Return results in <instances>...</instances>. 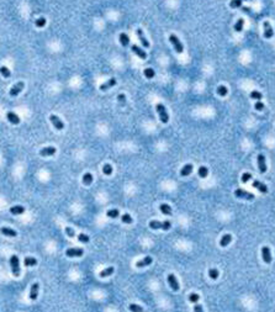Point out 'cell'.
Instances as JSON below:
<instances>
[{
	"label": "cell",
	"instance_id": "cell-1",
	"mask_svg": "<svg viewBox=\"0 0 275 312\" xmlns=\"http://www.w3.org/2000/svg\"><path fill=\"white\" fill-rule=\"evenodd\" d=\"M149 227L152 229H164V231H168L170 227H171V223L170 221H151L149 222Z\"/></svg>",
	"mask_w": 275,
	"mask_h": 312
},
{
	"label": "cell",
	"instance_id": "cell-2",
	"mask_svg": "<svg viewBox=\"0 0 275 312\" xmlns=\"http://www.w3.org/2000/svg\"><path fill=\"white\" fill-rule=\"evenodd\" d=\"M156 109H157V112H158V115H159L160 121H162L163 124H167V122L169 121V115H168L167 110H165V106L163 105L162 103H159V104H157Z\"/></svg>",
	"mask_w": 275,
	"mask_h": 312
},
{
	"label": "cell",
	"instance_id": "cell-3",
	"mask_svg": "<svg viewBox=\"0 0 275 312\" xmlns=\"http://www.w3.org/2000/svg\"><path fill=\"white\" fill-rule=\"evenodd\" d=\"M10 265H11L14 276H20V261H19L17 255H11V258H10Z\"/></svg>",
	"mask_w": 275,
	"mask_h": 312
},
{
	"label": "cell",
	"instance_id": "cell-4",
	"mask_svg": "<svg viewBox=\"0 0 275 312\" xmlns=\"http://www.w3.org/2000/svg\"><path fill=\"white\" fill-rule=\"evenodd\" d=\"M169 41L171 42L173 46H174L175 51H177L178 53H183V51H184V47H183V43L179 41V38H178L175 35H170V36H169Z\"/></svg>",
	"mask_w": 275,
	"mask_h": 312
},
{
	"label": "cell",
	"instance_id": "cell-5",
	"mask_svg": "<svg viewBox=\"0 0 275 312\" xmlns=\"http://www.w3.org/2000/svg\"><path fill=\"white\" fill-rule=\"evenodd\" d=\"M235 196L238 197V199H244V200H253L254 199V195L252 193H248V191L242 190V189L235 190Z\"/></svg>",
	"mask_w": 275,
	"mask_h": 312
},
{
	"label": "cell",
	"instance_id": "cell-6",
	"mask_svg": "<svg viewBox=\"0 0 275 312\" xmlns=\"http://www.w3.org/2000/svg\"><path fill=\"white\" fill-rule=\"evenodd\" d=\"M84 254V250L81 248H69L66 250V255L69 258H74V257H81Z\"/></svg>",
	"mask_w": 275,
	"mask_h": 312
},
{
	"label": "cell",
	"instance_id": "cell-7",
	"mask_svg": "<svg viewBox=\"0 0 275 312\" xmlns=\"http://www.w3.org/2000/svg\"><path fill=\"white\" fill-rule=\"evenodd\" d=\"M49 120H51V122H52V125L54 126V128L56 130H63L64 128V124H63V121L60 120L58 116H56V115H51L49 116Z\"/></svg>",
	"mask_w": 275,
	"mask_h": 312
},
{
	"label": "cell",
	"instance_id": "cell-8",
	"mask_svg": "<svg viewBox=\"0 0 275 312\" xmlns=\"http://www.w3.org/2000/svg\"><path fill=\"white\" fill-rule=\"evenodd\" d=\"M22 89H24V83L22 82H19V83H16L11 89H10V96H16V95H19L20 93L22 92Z\"/></svg>",
	"mask_w": 275,
	"mask_h": 312
},
{
	"label": "cell",
	"instance_id": "cell-9",
	"mask_svg": "<svg viewBox=\"0 0 275 312\" xmlns=\"http://www.w3.org/2000/svg\"><path fill=\"white\" fill-rule=\"evenodd\" d=\"M262 258H263V260L265 261L267 264L271 263V253H270V249H269V247L264 246V247L262 248Z\"/></svg>",
	"mask_w": 275,
	"mask_h": 312
},
{
	"label": "cell",
	"instance_id": "cell-10",
	"mask_svg": "<svg viewBox=\"0 0 275 312\" xmlns=\"http://www.w3.org/2000/svg\"><path fill=\"white\" fill-rule=\"evenodd\" d=\"M263 26H264V37H265V38H271L274 36V31H273V27L269 24V21H264Z\"/></svg>",
	"mask_w": 275,
	"mask_h": 312
},
{
	"label": "cell",
	"instance_id": "cell-11",
	"mask_svg": "<svg viewBox=\"0 0 275 312\" xmlns=\"http://www.w3.org/2000/svg\"><path fill=\"white\" fill-rule=\"evenodd\" d=\"M168 283H169L170 287L174 290V291H178V290H179V283H178V280H177V278H175L174 274H169V275H168Z\"/></svg>",
	"mask_w": 275,
	"mask_h": 312
},
{
	"label": "cell",
	"instance_id": "cell-12",
	"mask_svg": "<svg viewBox=\"0 0 275 312\" xmlns=\"http://www.w3.org/2000/svg\"><path fill=\"white\" fill-rule=\"evenodd\" d=\"M136 34H137V37H138V39L141 41V43L143 45V47H145V48H148V47H149V42L147 41V38L145 37L143 31H142L141 28H137V30H136Z\"/></svg>",
	"mask_w": 275,
	"mask_h": 312
},
{
	"label": "cell",
	"instance_id": "cell-13",
	"mask_svg": "<svg viewBox=\"0 0 275 312\" xmlns=\"http://www.w3.org/2000/svg\"><path fill=\"white\" fill-rule=\"evenodd\" d=\"M56 148L54 147H45L39 150V156L42 157H49V156H53L56 153Z\"/></svg>",
	"mask_w": 275,
	"mask_h": 312
},
{
	"label": "cell",
	"instance_id": "cell-14",
	"mask_svg": "<svg viewBox=\"0 0 275 312\" xmlns=\"http://www.w3.org/2000/svg\"><path fill=\"white\" fill-rule=\"evenodd\" d=\"M258 167H259V172L260 173H265L267 172V163H265V157L263 154L258 156Z\"/></svg>",
	"mask_w": 275,
	"mask_h": 312
},
{
	"label": "cell",
	"instance_id": "cell-15",
	"mask_svg": "<svg viewBox=\"0 0 275 312\" xmlns=\"http://www.w3.org/2000/svg\"><path fill=\"white\" fill-rule=\"evenodd\" d=\"M131 49H132V51H133V53L137 54L139 58H142V59H146V58H147V53H146L142 48H139L137 45H132Z\"/></svg>",
	"mask_w": 275,
	"mask_h": 312
},
{
	"label": "cell",
	"instance_id": "cell-16",
	"mask_svg": "<svg viewBox=\"0 0 275 312\" xmlns=\"http://www.w3.org/2000/svg\"><path fill=\"white\" fill-rule=\"evenodd\" d=\"M152 261H153V258H152V257H146V258H143V259L138 260L137 263H136V267H137V268H145V267H147V265H151Z\"/></svg>",
	"mask_w": 275,
	"mask_h": 312
},
{
	"label": "cell",
	"instance_id": "cell-17",
	"mask_svg": "<svg viewBox=\"0 0 275 312\" xmlns=\"http://www.w3.org/2000/svg\"><path fill=\"white\" fill-rule=\"evenodd\" d=\"M114 85H116V79H115V78H111V79L107 80V82H105L104 84H101V85H100V90H103V92H106V90H109L110 88H113Z\"/></svg>",
	"mask_w": 275,
	"mask_h": 312
},
{
	"label": "cell",
	"instance_id": "cell-18",
	"mask_svg": "<svg viewBox=\"0 0 275 312\" xmlns=\"http://www.w3.org/2000/svg\"><path fill=\"white\" fill-rule=\"evenodd\" d=\"M253 186L256 188V189H258L260 193H263V194H267L268 193V188H267V185L265 184H263L262 182H259V180H254L253 182Z\"/></svg>",
	"mask_w": 275,
	"mask_h": 312
},
{
	"label": "cell",
	"instance_id": "cell-19",
	"mask_svg": "<svg viewBox=\"0 0 275 312\" xmlns=\"http://www.w3.org/2000/svg\"><path fill=\"white\" fill-rule=\"evenodd\" d=\"M0 232H1L4 236H6V237H16L17 236L16 231H14L13 228H9V227H1Z\"/></svg>",
	"mask_w": 275,
	"mask_h": 312
},
{
	"label": "cell",
	"instance_id": "cell-20",
	"mask_svg": "<svg viewBox=\"0 0 275 312\" xmlns=\"http://www.w3.org/2000/svg\"><path fill=\"white\" fill-rule=\"evenodd\" d=\"M38 289H39V285L37 283H35L31 286V290H30V299H31L32 301H35L38 296Z\"/></svg>",
	"mask_w": 275,
	"mask_h": 312
},
{
	"label": "cell",
	"instance_id": "cell-21",
	"mask_svg": "<svg viewBox=\"0 0 275 312\" xmlns=\"http://www.w3.org/2000/svg\"><path fill=\"white\" fill-rule=\"evenodd\" d=\"M6 118L9 120L11 124H14V125H17V124H20V117L15 114V112H11V111H9L7 114H6Z\"/></svg>",
	"mask_w": 275,
	"mask_h": 312
},
{
	"label": "cell",
	"instance_id": "cell-22",
	"mask_svg": "<svg viewBox=\"0 0 275 312\" xmlns=\"http://www.w3.org/2000/svg\"><path fill=\"white\" fill-rule=\"evenodd\" d=\"M192 164H186V165H184L183 167V169L180 170V174H181V176H188V175H190L191 173H192Z\"/></svg>",
	"mask_w": 275,
	"mask_h": 312
},
{
	"label": "cell",
	"instance_id": "cell-23",
	"mask_svg": "<svg viewBox=\"0 0 275 312\" xmlns=\"http://www.w3.org/2000/svg\"><path fill=\"white\" fill-rule=\"evenodd\" d=\"M231 242H232V236L231 235H225L220 241V246L221 247H227Z\"/></svg>",
	"mask_w": 275,
	"mask_h": 312
},
{
	"label": "cell",
	"instance_id": "cell-24",
	"mask_svg": "<svg viewBox=\"0 0 275 312\" xmlns=\"http://www.w3.org/2000/svg\"><path fill=\"white\" fill-rule=\"evenodd\" d=\"M24 264H25V267H35V265H37V259L34 257H26L24 259Z\"/></svg>",
	"mask_w": 275,
	"mask_h": 312
},
{
	"label": "cell",
	"instance_id": "cell-25",
	"mask_svg": "<svg viewBox=\"0 0 275 312\" xmlns=\"http://www.w3.org/2000/svg\"><path fill=\"white\" fill-rule=\"evenodd\" d=\"M24 212H25V207L20 206V205L13 206L11 208H10V214H13V215H21V214H24Z\"/></svg>",
	"mask_w": 275,
	"mask_h": 312
},
{
	"label": "cell",
	"instance_id": "cell-26",
	"mask_svg": "<svg viewBox=\"0 0 275 312\" xmlns=\"http://www.w3.org/2000/svg\"><path fill=\"white\" fill-rule=\"evenodd\" d=\"M159 210H160V212H162L163 215H167V216H170V215H171V208H170V206L167 205V204H162V205L159 206Z\"/></svg>",
	"mask_w": 275,
	"mask_h": 312
},
{
	"label": "cell",
	"instance_id": "cell-27",
	"mask_svg": "<svg viewBox=\"0 0 275 312\" xmlns=\"http://www.w3.org/2000/svg\"><path fill=\"white\" fill-rule=\"evenodd\" d=\"M114 267H109V268H106V269H104V270H101L100 271V278H107V276H110L111 274L114 273Z\"/></svg>",
	"mask_w": 275,
	"mask_h": 312
},
{
	"label": "cell",
	"instance_id": "cell-28",
	"mask_svg": "<svg viewBox=\"0 0 275 312\" xmlns=\"http://www.w3.org/2000/svg\"><path fill=\"white\" fill-rule=\"evenodd\" d=\"M120 42L124 47H127L128 43H130V38L126 34H120Z\"/></svg>",
	"mask_w": 275,
	"mask_h": 312
},
{
	"label": "cell",
	"instance_id": "cell-29",
	"mask_svg": "<svg viewBox=\"0 0 275 312\" xmlns=\"http://www.w3.org/2000/svg\"><path fill=\"white\" fill-rule=\"evenodd\" d=\"M83 183H84V185H90L93 183V175L90 173H85L83 175Z\"/></svg>",
	"mask_w": 275,
	"mask_h": 312
},
{
	"label": "cell",
	"instance_id": "cell-30",
	"mask_svg": "<svg viewBox=\"0 0 275 312\" xmlns=\"http://www.w3.org/2000/svg\"><path fill=\"white\" fill-rule=\"evenodd\" d=\"M118 215H120V212L117 208H111L106 212V216L110 218H116V217H118Z\"/></svg>",
	"mask_w": 275,
	"mask_h": 312
},
{
	"label": "cell",
	"instance_id": "cell-31",
	"mask_svg": "<svg viewBox=\"0 0 275 312\" xmlns=\"http://www.w3.org/2000/svg\"><path fill=\"white\" fill-rule=\"evenodd\" d=\"M243 26H244V20H243V19L237 20V22L235 24V31H236V32H241L242 30H243Z\"/></svg>",
	"mask_w": 275,
	"mask_h": 312
},
{
	"label": "cell",
	"instance_id": "cell-32",
	"mask_svg": "<svg viewBox=\"0 0 275 312\" xmlns=\"http://www.w3.org/2000/svg\"><path fill=\"white\" fill-rule=\"evenodd\" d=\"M218 275H220V271L217 270V269H210L209 270V276L212 279V280H216L217 278H218Z\"/></svg>",
	"mask_w": 275,
	"mask_h": 312
},
{
	"label": "cell",
	"instance_id": "cell-33",
	"mask_svg": "<svg viewBox=\"0 0 275 312\" xmlns=\"http://www.w3.org/2000/svg\"><path fill=\"white\" fill-rule=\"evenodd\" d=\"M0 74H1L4 78H10V77H11V72H10L6 67H0Z\"/></svg>",
	"mask_w": 275,
	"mask_h": 312
},
{
	"label": "cell",
	"instance_id": "cell-34",
	"mask_svg": "<svg viewBox=\"0 0 275 312\" xmlns=\"http://www.w3.org/2000/svg\"><path fill=\"white\" fill-rule=\"evenodd\" d=\"M249 96H250V99H253V100H260V99L263 98L262 93H259L258 90H253V92L249 94Z\"/></svg>",
	"mask_w": 275,
	"mask_h": 312
},
{
	"label": "cell",
	"instance_id": "cell-35",
	"mask_svg": "<svg viewBox=\"0 0 275 312\" xmlns=\"http://www.w3.org/2000/svg\"><path fill=\"white\" fill-rule=\"evenodd\" d=\"M143 73H145V77H146V78H148V79H152V78H153V77L156 75L154 70L152 69V68H146Z\"/></svg>",
	"mask_w": 275,
	"mask_h": 312
},
{
	"label": "cell",
	"instance_id": "cell-36",
	"mask_svg": "<svg viewBox=\"0 0 275 312\" xmlns=\"http://www.w3.org/2000/svg\"><path fill=\"white\" fill-rule=\"evenodd\" d=\"M197 173H199V175H200L201 178H206V176L209 175V169H207L206 167H200Z\"/></svg>",
	"mask_w": 275,
	"mask_h": 312
},
{
	"label": "cell",
	"instance_id": "cell-37",
	"mask_svg": "<svg viewBox=\"0 0 275 312\" xmlns=\"http://www.w3.org/2000/svg\"><path fill=\"white\" fill-rule=\"evenodd\" d=\"M217 93H218V95H221V96H226L227 93H228V90H227V88H226L225 85H220V86L217 88Z\"/></svg>",
	"mask_w": 275,
	"mask_h": 312
},
{
	"label": "cell",
	"instance_id": "cell-38",
	"mask_svg": "<svg viewBox=\"0 0 275 312\" xmlns=\"http://www.w3.org/2000/svg\"><path fill=\"white\" fill-rule=\"evenodd\" d=\"M103 173L105 175H111V174H113V167H111L110 164H105L103 167Z\"/></svg>",
	"mask_w": 275,
	"mask_h": 312
},
{
	"label": "cell",
	"instance_id": "cell-39",
	"mask_svg": "<svg viewBox=\"0 0 275 312\" xmlns=\"http://www.w3.org/2000/svg\"><path fill=\"white\" fill-rule=\"evenodd\" d=\"M78 239H79V242H81V243H88L89 241H90L89 236H86V235H84V233L78 235Z\"/></svg>",
	"mask_w": 275,
	"mask_h": 312
},
{
	"label": "cell",
	"instance_id": "cell-40",
	"mask_svg": "<svg viewBox=\"0 0 275 312\" xmlns=\"http://www.w3.org/2000/svg\"><path fill=\"white\" fill-rule=\"evenodd\" d=\"M230 6H231L232 9H237V7H241V6H242V0H231Z\"/></svg>",
	"mask_w": 275,
	"mask_h": 312
},
{
	"label": "cell",
	"instance_id": "cell-41",
	"mask_svg": "<svg viewBox=\"0 0 275 312\" xmlns=\"http://www.w3.org/2000/svg\"><path fill=\"white\" fill-rule=\"evenodd\" d=\"M121 220H122V222L124 223H132V217L128 215V214H125V215H122V217H121Z\"/></svg>",
	"mask_w": 275,
	"mask_h": 312
},
{
	"label": "cell",
	"instance_id": "cell-42",
	"mask_svg": "<svg viewBox=\"0 0 275 312\" xmlns=\"http://www.w3.org/2000/svg\"><path fill=\"white\" fill-rule=\"evenodd\" d=\"M130 311H133V312H142L143 311V308H142L141 306H138V305H135V304H132V305H130Z\"/></svg>",
	"mask_w": 275,
	"mask_h": 312
},
{
	"label": "cell",
	"instance_id": "cell-43",
	"mask_svg": "<svg viewBox=\"0 0 275 312\" xmlns=\"http://www.w3.org/2000/svg\"><path fill=\"white\" fill-rule=\"evenodd\" d=\"M46 25V19L45 17H39L36 20V26L37 27H43Z\"/></svg>",
	"mask_w": 275,
	"mask_h": 312
},
{
	"label": "cell",
	"instance_id": "cell-44",
	"mask_svg": "<svg viewBox=\"0 0 275 312\" xmlns=\"http://www.w3.org/2000/svg\"><path fill=\"white\" fill-rule=\"evenodd\" d=\"M249 179H252V174L250 173H243V175H242V183H248L249 182Z\"/></svg>",
	"mask_w": 275,
	"mask_h": 312
},
{
	"label": "cell",
	"instance_id": "cell-45",
	"mask_svg": "<svg viewBox=\"0 0 275 312\" xmlns=\"http://www.w3.org/2000/svg\"><path fill=\"white\" fill-rule=\"evenodd\" d=\"M199 300H200V296H199L197 294H190V296H189V301H190V302H197Z\"/></svg>",
	"mask_w": 275,
	"mask_h": 312
},
{
	"label": "cell",
	"instance_id": "cell-46",
	"mask_svg": "<svg viewBox=\"0 0 275 312\" xmlns=\"http://www.w3.org/2000/svg\"><path fill=\"white\" fill-rule=\"evenodd\" d=\"M66 233L69 236V237H74L75 236V232L72 227H66Z\"/></svg>",
	"mask_w": 275,
	"mask_h": 312
},
{
	"label": "cell",
	"instance_id": "cell-47",
	"mask_svg": "<svg viewBox=\"0 0 275 312\" xmlns=\"http://www.w3.org/2000/svg\"><path fill=\"white\" fill-rule=\"evenodd\" d=\"M254 107H256V110H258V111H262V110L264 109V104L258 100V101H257L256 104H254Z\"/></svg>",
	"mask_w": 275,
	"mask_h": 312
},
{
	"label": "cell",
	"instance_id": "cell-48",
	"mask_svg": "<svg viewBox=\"0 0 275 312\" xmlns=\"http://www.w3.org/2000/svg\"><path fill=\"white\" fill-rule=\"evenodd\" d=\"M117 100L120 101V104H125V103H126V96H125L124 94H120V95L117 96Z\"/></svg>",
	"mask_w": 275,
	"mask_h": 312
},
{
	"label": "cell",
	"instance_id": "cell-49",
	"mask_svg": "<svg viewBox=\"0 0 275 312\" xmlns=\"http://www.w3.org/2000/svg\"><path fill=\"white\" fill-rule=\"evenodd\" d=\"M194 311H195V312H202V306L196 305V306L194 307Z\"/></svg>",
	"mask_w": 275,
	"mask_h": 312
}]
</instances>
